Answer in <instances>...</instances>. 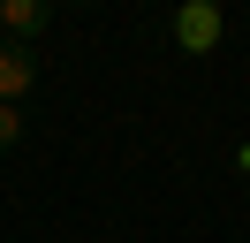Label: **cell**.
<instances>
[{
    "label": "cell",
    "instance_id": "5b68a950",
    "mask_svg": "<svg viewBox=\"0 0 250 243\" xmlns=\"http://www.w3.org/2000/svg\"><path fill=\"white\" fill-rule=\"evenodd\" d=\"M235 167H243V175H250V145H243V152H235Z\"/></svg>",
    "mask_w": 250,
    "mask_h": 243
},
{
    "label": "cell",
    "instance_id": "3957f363",
    "mask_svg": "<svg viewBox=\"0 0 250 243\" xmlns=\"http://www.w3.org/2000/svg\"><path fill=\"white\" fill-rule=\"evenodd\" d=\"M0 23H8V38H16V46H31L38 30L53 23V8H46V0H0Z\"/></svg>",
    "mask_w": 250,
    "mask_h": 243
},
{
    "label": "cell",
    "instance_id": "6da1fadb",
    "mask_svg": "<svg viewBox=\"0 0 250 243\" xmlns=\"http://www.w3.org/2000/svg\"><path fill=\"white\" fill-rule=\"evenodd\" d=\"M167 38L182 46V53H212V46L228 38V15H220L212 0H182V8H174V23H167Z\"/></svg>",
    "mask_w": 250,
    "mask_h": 243
},
{
    "label": "cell",
    "instance_id": "7a4b0ae2",
    "mask_svg": "<svg viewBox=\"0 0 250 243\" xmlns=\"http://www.w3.org/2000/svg\"><path fill=\"white\" fill-rule=\"evenodd\" d=\"M31 84H38V53L16 46V38H0V106H16Z\"/></svg>",
    "mask_w": 250,
    "mask_h": 243
},
{
    "label": "cell",
    "instance_id": "277c9868",
    "mask_svg": "<svg viewBox=\"0 0 250 243\" xmlns=\"http://www.w3.org/2000/svg\"><path fill=\"white\" fill-rule=\"evenodd\" d=\"M23 145V106H0V152Z\"/></svg>",
    "mask_w": 250,
    "mask_h": 243
}]
</instances>
